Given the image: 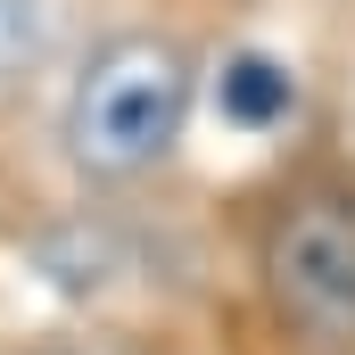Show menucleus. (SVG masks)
<instances>
[{"label": "nucleus", "instance_id": "f257e3e1", "mask_svg": "<svg viewBox=\"0 0 355 355\" xmlns=\"http://www.w3.org/2000/svg\"><path fill=\"white\" fill-rule=\"evenodd\" d=\"M190 58L166 33H124L83 67V83L67 99V157L99 182H132L157 157H174L182 124H190Z\"/></svg>", "mask_w": 355, "mask_h": 355}, {"label": "nucleus", "instance_id": "f03ea898", "mask_svg": "<svg viewBox=\"0 0 355 355\" xmlns=\"http://www.w3.org/2000/svg\"><path fill=\"white\" fill-rule=\"evenodd\" d=\"M272 297L314 322V331H355V190H306L265 240Z\"/></svg>", "mask_w": 355, "mask_h": 355}, {"label": "nucleus", "instance_id": "7ed1b4c3", "mask_svg": "<svg viewBox=\"0 0 355 355\" xmlns=\"http://www.w3.org/2000/svg\"><path fill=\"white\" fill-rule=\"evenodd\" d=\"M215 107H223V124H240V132H272V124H289L297 116V75L265 58V50H240V58H223V75H215Z\"/></svg>", "mask_w": 355, "mask_h": 355}, {"label": "nucleus", "instance_id": "20e7f679", "mask_svg": "<svg viewBox=\"0 0 355 355\" xmlns=\"http://www.w3.org/2000/svg\"><path fill=\"white\" fill-rule=\"evenodd\" d=\"M58 50V8L50 0H0V91L25 83Z\"/></svg>", "mask_w": 355, "mask_h": 355}]
</instances>
